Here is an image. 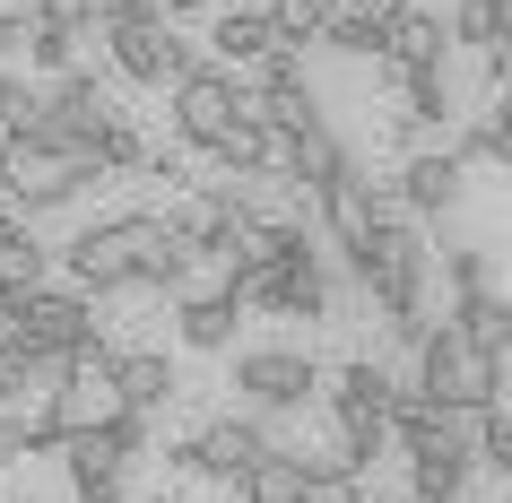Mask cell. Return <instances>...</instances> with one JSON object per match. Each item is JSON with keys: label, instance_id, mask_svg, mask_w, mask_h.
I'll return each instance as SVG.
<instances>
[{"label": "cell", "instance_id": "cell-1", "mask_svg": "<svg viewBox=\"0 0 512 503\" xmlns=\"http://www.w3.org/2000/svg\"><path fill=\"white\" fill-rule=\"evenodd\" d=\"M79 183H96V165H87V148H70V139L53 131H0V200L9 209H61V200H79Z\"/></svg>", "mask_w": 512, "mask_h": 503}, {"label": "cell", "instance_id": "cell-2", "mask_svg": "<svg viewBox=\"0 0 512 503\" xmlns=\"http://www.w3.org/2000/svg\"><path fill=\"white\" fill-rule=\"evenodd\" d=\"M408 391L469 417V408H486V399H504V356H478L452 321H443V330L426 321V330H417V382H408Z\"/></svg>", "mask_w": 512, "mask_h": 503}, {"label": "cell", "instance_id": "cell-3", "mask_svg": "<svg viewBox=\"0 0 512 503\" xmlns=\"http://www.w3.org/2000/svg\"><path fill=\"white\" fill-rule=\"evenodd\" d=\"M96 339V295L79 287H27L18 304H0V347L18 356H79Z\"/></svg>", "mask_w": 512, "mask_h": 503}, {"label": "cell", "instance_id": "cell-4", "mask_svg": "<svg viewBox=\"0 0 512 503\" xmlns=\"http://www.w3.org/2000/svg\"><path fill=\"white\" fill-rule=\"evenodd\" d=\"M391 391H400V382H391V373L374 365V356H356V365H339L330 373V417H339V469H374L382 460V443H391Z\"/></svg>", "mask_w": 512, "mask_h": 503}, {"label": "cell", "instance_id": "cell-5", "mask_svg": "<svg viewBox=\"0 0 512 503\" xmlns=\"http://www.w3.org/2000/svg\"><path fill=\"white\" fill-rule=\"evenodd\" d=\"M165 226L148 209L131 217H105V226H87L70 252H61V269H70V287L79 295H113V287H139V261H148V243H157Z\"/></svg>", "mask_w": 512, "mask_h": 503}, {"label": "cell", "instance_id": "cell-6", "mask_svg": "<svg viewBox=\"0 0 512 503\" xmlns=\"http://www.w3.org/2000/svg\"><path fill=\"white\" fill-rule=\"evenodd\" d=\"M96 27H105L113 70L139 79V87H174V79L191 70V44L165 27V9H113V18H96Z\"/></svg>", "mask_w": 512, "mask_h": 503}, {"label": "cell", "instance_id": "cell-7", "mask_svg": "<svg viewBox=\"0 0 512 503\" xmlns=\"http://www.w3.org/2000/svg\"><path fill=\"white\" fill-rule=\"evenodd\" d=\"M235 113H243V70H226V61H191L183 79H174V139H183V148L209 157L217 139L235 131Z\"/></svg>", "mask_w": 512, "mask_h": 503}, {"label": "cell", "instance_id": "cell-8", "mask_svg": "<svg viewBox=\"0 0 512 503\" xmlns=\"http://www.w3.org/2000/svg\"><path fill=\"white\" fill-rule=\"evenodd\" d=\"M261 451H270V425H252V417H209V425H191L165 460H174L183 477H226V486H235Z\"/></svg>", "mask_w": 512, "mask_h": 503}, {"label": "cell", "instance_id": "cell-9", "mask_svg": "<svg viewBox=\"0 0 512 503\" xmlns=\"http://www.w3.org/2000/svg\"><path fill=\"white\" fill-rule=\"evenodd\" d=\"M235 391L252 399V408H304V399L322 391V365H313L304 347H252L235 365Z\"/></svg>", "mask_w": 512, "mask_h": 503}, {"label": "cell", "instance_id": "cell-10", "mask_svg": "<svg viewBox=\"0 0 512 503\" xmlns=\"http://www.w3.org/2000/svg\"><path fill=\"white\" fill-rule=\"evenodd\" d=\"M443 18L434 9H417V0H382V44L374 61H391V70H443Z\"/></svg>", "mask_w": 512, "mask_h": 503}, {"label": "cell", "instance_id": "cell-11", "mask_svg": "<svg viewBox=\"0 0 512 503\" xmlns=\"http://www.w3.org/2000/svg\"><path fill=\"white\" fill-rule=\"evenodd\" d=\"M330 252L322 243H304V252H287V261H270V313L287 321H330Z\"/></svg>", "mask_w": 512, "mask_h": 503}, {"label": "cell", "instance_id": "cell-12", "mask_svg": "<svg viewBox=\"0 0 512 503\" xmlns=\"http://www.w3.org/2000/svg\"><path fill=\"white\" fill-rule=\"evenodd\" d=\"M105 382H113V399H122L131 417H157L165 399H174V365H165L157 347H113V356H105Z\"/></svg>", "mask_w": 512, "mask_h": 503}, {"label": "cell", "instance_id": "cell-13", "mask_svg": "<svg viewBox=\"0 0 512 503\" xmlns=\"http://www.w3.org/2000/svg\"><path fill=\"white\" fill-rule=\"evenodd\" d=\"M460 174H469V165H460L452 148H434V157H408L391 200H400L408 217H434V209H452V200H460Z\"/></svg>", "mask_w": 512, "mask_h": 503}, {"label": "cell", "instance_id": "cell-14", "mask_svg": "<svg viewBox=\"0 0 512 503\" xmlns=\"http://www.w3.org/2000/svg\"><path fill=\"white\" fill-rule=\"evenodd\" d=\"M304 477H313V451H287V443H270L252 469L235 477L243 486V503H304Z\"/></svg>", "mask_w": 512, "mask_h": 503}, {"label": "cell", "instance_id": "cell-15", "mask_svg": "<svg viewBox=\"0 0 512 503\" xmlns=\"http://www.w3.org/2000/svg\"><path fill=\"white\" fill-rule=\"evenodd\" d=\"M235 295L226 287H200V295H183V313H174V330H183V347H200V356H217V347H235Z\"/></svg>", "mask_w": 512, "mask_h": 503}, {"label": "cell", "instance_id": "cell-16", "mask_svg": "<svg viewBox=\"0 0 512 503\" xmlns=\"http://www.w3.org/2000/svg\"><path fill=\"white\" fill-rule=\"evenodd\" d=\"M452 330H460L469 347H478V356H504V347H512V304H504L495 287H460Z\"/></svg>", "mask_w": 512, "mask_h": 503}, {"label": "cell", "instance_id": "cell-17", "mask_svg": "<svg viewBox=\"0 0 512 503\" xmlns=\"http://www.w3.org/2000/svg\"><path fill=\"white\" fill-rule=\"evenodd\" d=\"M278 35H270V18L261 9H217V27H209V53L226 61V70H252V61L270 53Z\"/></svg>", "mask_w": 512, "mask_h": 503}, {"label": "cell", "instance_id": "cell-18", "mask_svg": "<svg viewBox=\"0 0 512 503\" xmlns=\"http://www.w3.org/2000/svg\"><path fill=\"white\" fill-rule=\"evenodd\" d=\"M139 157H148V139L131 131V113L113 105L105 122L87 131V165H96V174H139Z\"/></svg>", "mask_w": 512, "mask_h": 503}, {"label": "cell", "instance_id": "cell-19", "mask_svg": "<svg viewBox=\"0 0 512 503\" xmlns=\"http://www.w3.org/2000/svg\"><path fill=\"white\" fill-rule=\"evenodd\" d=\"M452 44H478V53L512 44V0H460L452 9Z\"/></svg>", "mask_w": 512, "mask_h": 503}, {"label": "cell", "instance_id": "cell-20", "mask_svg": "<svg viewBox=\"0 0 512 503\" xmlns=\"http://www.w3.org/2000/svg\"><path fill=\"white\" fill-rule=\"evenodd\" d=\"M452 113V87H443V70H400V131H417V122H443Z\"/></svg>", "mask_w": 512, "mask_h": 503}, {"label": "cell", "instance_id": "cell-21", "mask_svg": "<svg viewBox=\"0 0 512 503\" xmlns=\"http://www.w3.org/2000/svg\"><path fill=\"white\" fill-rule=\"evenodd\" d=\"M313 44H330V53H374L382 44V9H339V0H330V18H322Z\"/></svg>", "mask_w": 512, "mask_h": 503}, {"label": "cell", "instance_id": "cell-22", "mask_svg": "<svg viewBox=\"0 0 512 503\" xmlns=\"http://www.w3.org/2000/svg\"><path fill=\"white\" fill-rule=\"evenodd\" d=\"M460 165H504L512 157V113L495 105V113H478V122H469V131H460V148H452Z\"/></svg>", "mask_w": 512, "mask_h": 503}, {"label": "cell", "instance_id": "cell-23", "mask_svg": "<svg viewBox=\"0 0 512 503\" xmlns=\"http://www.w3.org/2000/svg\"><path fill=\"white\" fill-rule=\"evenodd\" d=\"M261 18H270L278 44H313V35H322V18H330V0H270Z\"/></svg>", "mask_w": 512, "mask_h": 503}, {"label": "cell", "instance_id": "cell-24", "mask_svg": "<svg viewBox=\"0 0 512 503\" xmlns=\"http://www.w3.org/2000/svg\"><path fill=\"white\" fill-rule=\"evenodd\" d=\"M79 44L87 35H61V27H27V61L53 79V70H79Z\"/></svg>", "mask_w": 512, "mask_h": 503}, {"label": "cell", "instance_id": "cell-25", "mask_svg": "<svg viewBox=\"0 0 512 503\" xmlns=\"http://www.w3.org/2000/svg\"><path fill=\"white\" fill-rule=\"evenodd\" d=\"M35 105H44V87L18 79V70H0V131H35Z\"/></svg>", "mask_w": 512, "mask_h": 503}, {"label": "cell", "instance_id": "cell-26", "mask_svg": "<svg viewBox=\"0 0 512 503\" xmlns=\"http://www.w3.org/2000/svg\"><path fill=\"white\" fill-rule=\"evenodd\" d=\"M27 27H61V35H96V0H27Z\"/></svg>", "mask_w": 512, "mask_h": 503}, {"label": "cell", "instance_id": "cell-27", "mask_svg": "<svg viewBox=\"0 0 512 503\" xmlns=\"http://www.w3.org/2000/svg\"><path fill=\"white\" fill-rule=\"evenodd\" d=\"M460 287H486V252H452V295Z\"/></svg>", "mask_w": 512, "mask_h": 503}, {"label": "cell", "instance_id": "cell-28", "mask_svg": "<svg viewBox=\"0 0 512 503\" xmlns=\"http://www.w3.org/2000/svg\"><path fill=\"white\" fill-rule=\"evenodd\" d=\"M18 44H27V9H0V61L18 53Z\"/></svg>", "mask_w": 512, "mask_h": 503}, {"label": "cell", "instance_id": "cell-29", "mask_svg": "<svg viewBox=\"0 0 512 503\" xmlns=\"http://www.w3.org/2000/svg\"><path fill=\"white\" fill-rule=\"evenodd\" d=\"M157 9H165V18H174V9H209V0H157Z\"/></svg>", "mask_w": 512, "mask_h": 503}, {"label": "cell", "instance_id": "cell-30", "mask_svg": "<svg viewBox=\"0 0 512 503\" xmlns=\"http://www.w3.org/2000/svg\"><path fill=\"white\" fill-rule=\"evenodd\" d=\"M391 503H426V495H391ZM452 503H469V495H452Z\"/></svg>", "mask_w": 512, "mask_h": 503}, {"label": "cell", "instance_id": "cell-31", "mask_svg": "<svg viewBox=\"0 0 512 503\" xmlns=\"http://www.w3.org/2000/svg\"><path fill=\"white\" fill-rule=\"evenodd\" d=\"M339 9H382V0H339Z\"/></svg>", "mask_w": 512, "mask_h": 503}, {"label": "cell", "instance_id": "cell-32", "mask_svg": "<svg viewBox=\"0 0 512 503\" xmlns=\"http://www.w3.org/2000/svg\"><path fill=\"white\" fill-rule=\"evenodd\" d=\"M157 503H174V495H157Z\"/></svg>", "mask_w": 512, "mask_h": 503}]
</instances>
